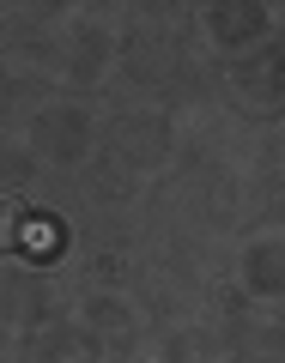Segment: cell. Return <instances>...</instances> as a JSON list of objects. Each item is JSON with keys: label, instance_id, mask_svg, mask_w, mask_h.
I'll return each instance as SVG.
<instances>
[{"label": "cell", "instance_id": "1", "mask_svg": "<svg viewBox=\"0 0 285 363\" xmlns=\"http://www.w3.org/2000/svg\"><path fill=\"white\" fill-rule=\"evenodd\" d=\"M6 242H25V206L13 194H0V248Z\"/></svg>", "mask_w": 285, "mask_h": 363}]
</instances>
